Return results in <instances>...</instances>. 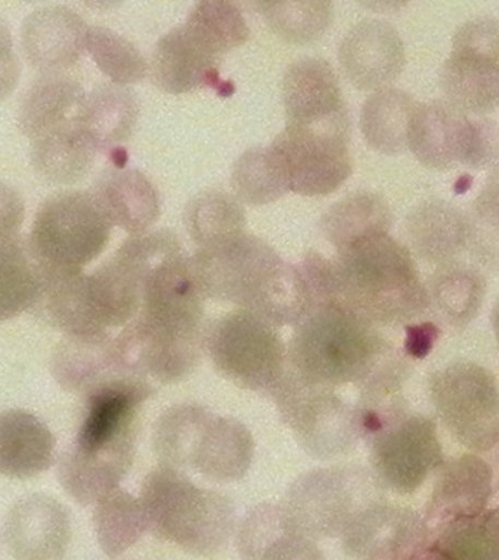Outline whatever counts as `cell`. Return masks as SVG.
I'll return each instance as SVG.
<instances>
[{
	"instance_id": "1",
	"label": "cell",
	"mask_w": 499,
	"mask_h": 560,
	"mask_svg": "<svg viewBox=\"0 0 499 560\" xmlns=\"http://www.w3.org/2000/svg\"><path fill=\"white\" fill-rule=\"evenodd\" d=\"M147 378L115 374L87 392L74 445L58 465V480L81 505L119 489L135 456L138 417L154 395Z\"/></svg>"
},
{
	"instance_id": "2",
	"label": "cell",
	"mask_w": 499,
	"mask_h": 560,
	"mask_svg": "<svg viewBox=\"0 0 499 560\" xmlns=\"http://www.w3.org/2000/svg\"><path fill=\"white\" fill-rule=\"evenodd\" d=\"M191 265L205 300L238 305L271 326L295 327L312 307L299 266L247 232L198 248Z\"/></svg>"
},
{
	"instance_id": "3",
	"label": "cell",
	"mask_w": 499,
	"mask_h": 560,
	"mask_svg": "<svg viewBox=\"0 0 499 560\" xmlns=\"http://www.w3.org/2000/svg\"><path fill=\"white\" fill-rule=\"evenodd\" d=\"M335 303L378 326H403L429 312L415 258L390 234L365 236L331 258Z\"/></svg>"
},
{
	"instance_id": "4",
	"label": "cell",
	"mask_w": 499,
	"mask_h": 560,
	"mask_svg": "<svg viewBox=\"0 0 499 560\" xmlns=\"http://www.w3.org/2000/svg\"><path fill=\"white\" fill-rule=\"evenodd\" d=\"M394 349L371 323L340 303L312 305L295 326L287 368L316 385H363Z\"/></svg>"
},
{
	"instance_id": "5",
	"label": "cell",
	"mask_w": 499,
	"mask_h": 560,
	"mask_svg": "<svg viewBox=\"0 0 499 560\" xmlns=\"http://www.w3.org/2000/svg\"><path fill=\"white\" fill-rule=\"evenodd\" d=\"M138 499L150 532L188 553L211 558L225 549L234 534L236 511L230 499L198 487L178 469H154Z\"/></svg>"
},
{
	"instance_id": "6",
	"label": "cell",
	"mask_w": 499,
	"mask_h": 560,
	"mask_svg": "<svg viewBox=\"0 0 499 560\" xmlns=\"http://www.w3.org/2000/svg\"><path fill=\"white\" fill-rule=\"evenodd\" d=\"M111 228L92 191H64L43 202L27 241L43 265L83 270L105 252Z\"/></svg>"
},
{
	"instance_id": "7",
	"label": "cell",
	"mask_w": 499,
	"mask_h": 560,
	"mask_svg": "<svg viewBox=\"0 0 499 560\" xmlns=\"http://www.w3.org/2000/svg\"><path fill=\"white\" fill-rule=\"evenodd\" d=\"M382 490L365 468H324L299 477L282 506L299 532L317 541L342 536L359 512L382 501Z\"/></svg>"
},
{
	"instance_id": "8",
	"label": "cell",
	"mask_w": 499,
	"mask_h": 560,
	"mask_svg": "<svg viewBox=\"0 0 499 560\" xmlns=\"http://www.w3.org/2000/svg\"><path fill=\"white\" fill-rule=\"evenodd\" d=\"M270 394L284 424L313 458H337L358 445L355 407L331 387L305 381L286 368Z\"/></svg>"
},
{
	"instance_id": "9",
	"label": "cell",
	"mask_w": 499,
	"mask_h": 560,
	"mask_svg": "<svg viewBox=\"0 0 499 560\" xmlns=\"http://www.w3.org/2000/svg\"><path fill=\"white\" fill-rule=\"evenodd\" d=\"M205 349L217 372L242 389L271 392L287 368L277 327L236 310L206 329Z\"/></svg>"
},
{
	"instance_id": "10",
	"label": "cell",
	"mask_w": 499,
	"mask_h": 560,
	"mask_svg": "<svg viewBox=\"0 0 499 560\" xmlns=\"http://www.w3.org/2000/svg\"><path fill=\"white\" fill-rule=\"evenodd\" d=\"M408 150L429 170L458 165L486 167L498 158L497 124L463 114L447 102L417 103L408 129Z\"/></svg>"
},
{
	"instance_id": "11",
	"label": "cell",
	"mask_w": 499,
	"mask_h": 560,
	"mask_svg": "<svg viewBox=\"0 0 499 560\" xmlns=\"http://www.w3.org/2000/svg\"><path fill=\"white\" fill-rule=\"evenodd\" d=\"M429 392L438 417L455 441L475 452L498 445V386L492 372L459 361L432 374Z\"/></svg>"
},
{
	"instance_id": "12",
	"label": "cell",
	"mask_w": 499,
	"mask_h": 560,
	"mask_svg": "<svg viewBox=\"0 0 499 560\" xmlns=\"http://www.w3.org/2000/svg\"><path fill=\"white\" fill-rule=\"evenodd\" d=\"M368 443L373 476L394 493H415L444 464L436 421L419 413H402Z\"/></svg>"
},
{
	"instance_id": "13",
	"label": "cell",
	"mask_w": 499,
	"mask_h": 560,
	"mask_svg": "<svg viewBox=\"0 0 499 560\" xmlns=\"http://www.w3.org/2000/svg\"><path fill=\"white\" fill-rule=\"evenodd\" d=\"M286 128L348 141L351 119L333 67L320 58L296 60L283 80Z\"/></svg>"
},
{
	"instance_id": "14",
	"label": "cell",
	"mask_w": 499,
	"mask_h": 560,
	"mask_svg": "<svg viewBox=\"0 0 499 560\" xmlns=\"http://www.w3.org/2000/svg\"><path fill=\"white\" fill-rule=\"evenodd\" d=\"M270 148L283 163L290 192L329 196L351 178L348 141L284 128Z\"/></svg>"
},
{
	"instance_id": "15",
	"label": "cell",
	"mask_w": 499,
	"mask_h": 560,
	"mask_svg": "<svg viewBox=\"0 0 499 560\" xmlns=\"http://www.w3.org/2000/svg\"><path fill=\"white\" fill-rule=\"evenodd\" d=\"M342 545L355 560H404L431 538L428 525L411 508L372 503L344 529Z\"/></svg>"
},
{
	"instance_id": "16",
	"label": "cell",
	"mask_w": 499,
	"mask_h": 560,
	"mask_svg": "<svg viewBox=\"0 0 499 560\" xmlns=\"http://www.w3.org/2000/svg\"><path fill=\"white\" fill-rule=\"evenodd\" d=\"M344 74L356 89H389L403 72L406 49L397 30L381 20H365L344 36L338 50Z\"/></svg>"
},
{
	"instance_id": "17",
	"label": "cell",
	"mask_w": 499,
	"mask_h": 560,
	"mask_svg": "<svg viewBox=\"0 0 499 560\" xmlns=\"http://www.w3.org/2000/svg\"><path fill=\"white\" fill-rule=\"evenodd\" d=\"M71 536L67 508L46 494L21 499L8 514L7 545L16 560H59Z\"/></svg>"
},
{
	"instance_id": "18",
	"label": "cell",
	"mask_w": 499,
	"mask_h": 560,
	"mask_svg": "<svg viewBox=\"0 0 499 560\" xmlns=\"http://www.w3.org/2000/svg\"><path fill=\"white\" fill-rule=\"evenodd\" d=\"M88 25L68 7H47L32 12L21 30L28 62L45 74H62L85 51Z\"/></svg>"
},
{
	"instance_id": "19",
	"label": "cell",
	"mask_w": 499,
	"mask_h": 560,
	"mask_svg": "<svg viewBox=\"0 0 499 560\" xmlns=\"http://www.w3.org/2000/svg\"><path fill=\"white\" fill-rule=\"evenodd\" d=\"M221 58L187 27L178 25L157 42L148 65L153 83L169 94L221 89Z\"/></svg>"
},
{
	"instance_id": "20",
	"label": "cell",
	"mask_w": 499,
	"mask_h": 560,
	"mask_svg": "<svg viewBox=\"0 0 499 560\" xmlns=\"http://www.w3.org/2000/svg\"><path fill=\"white\" fill-rule=\"evenodd\" d=\"M425 523L429 533L450 521L485 511L494 493V472L480 456L466 454L442 464Z\"/></svg>"
},
{
	"instance_id": "21",
	"label": "cell",
	"mask_w": 499,
	"mask_h": 560,
	"mask_svg": "<svg viewBox=\"0 0 499 560\" xmlns=\"http://www.w3.org/2000/svg\"><path fill=\"white\" fill-rule=\"evenodd\" d=\"M404 238L412 256L437 267L462 261L471 245V223L458 206L442 200L417 206L404 223Z\"/></svg>"
},
{
	"instance_id": "22",
	"label": "cell",
	"mask_w": 499,
	"mask_h": 560,
	"mask_svg": "<svg viewBox=\"0 0 499 560\" xmlns=\"http://www.w3.org/2000/svg\"><path fill=\"white\" fill-rule=\"evenodd\" d=\"M236 542L245 560H325L317 541L299 532L282 505L271 503L249 512Z\"/></svg>"
},
{
	"instance_id": "23",
	"label": "cell",
	"mask_w": 499,
	"mask_h": 560,
	"mask_svg": "<svg viewBox=\"0 0 499 560\" xmlns=\"http://www.w3.org/2000/svg\"><path fill=\"white\" fill-rule=\"evenodd\" d=\"M499 55L453 46L440 71L447 103L468 116L489 115L498 106Z\"/></svg>"
},
{
	"instance_id": "24",
	"label": "cell",
	"mask_w": 499,
	"mask_h": 560,
	"mask_svg": "<svg viewBox=\"0 0 499 560\" xmlns=\"http://www.w3.org/2000/svg\"><path fill=\"white\" fill-rule=\"evenodd\" d=\"M256 442L236 418L211 416L193 447L189 469L211 481H238L251 468Z\"/></svg>"
},
{
	"instance_id": "25",
	"label": "cell",
	"mask_w": 499,
	"mask_h": 560,
	"mask_svg": "<svg viewBox=\"0 0 499 560\" xmlns=\"http://www.w3.org/2000/svg\"><path fill=\"white\" fill-rule=\"evenodd\" d=\"M93 196L100 202L111 225L128 234L148 232L161 218V196L142 172L115 167L98 176Z\"/></svg>"
},
{
	"instance_id": "26",
	"label": "cell",
	"mask_w": 499,
	"mask_h": 560,
	"mask_svg": "<svg viewBox=\"0 0 499 560\" xmlns=\"http://www.w3.org/2000/svg\"><path fill=\"white\" fill-rule=\"evenodd\" d=\"M55 459L56 439L40 418L23 409L0 412V476H40Z\"/></svg>"
},
{
	"instance_id": "27",
	"label": "cell",
	"mask_w": 499,
	"mask_h": 560,
	"mask_svg": "<svg viewBox=\"0 0 499 560\" xmlns=\"http://www.w3.org/2000/svg\"><path fill=\"white\" fill-rule=\"evenodd\" d=\"M87 93L79 81L63 74H46L32 85L21 103L20 131L36 140L58 129L79 125Z\"/></svg>"
},
{
	"instance_id": "28",
	"label": "cell",
	"mask_w": 499,
	"mask_h": 560,
	"mask_svg": "<svg viewBox=\"0 0 499 560\" xmlns=\"http://www.w3.org/2000/svg\"><path fill=\"white\" fill-rule=\"evenodd\" d=\"M50 369L59 386L83 394L115 374H122L110 334L64 335L51 355Z\"/></svg>"
},
{
	"instance_id": "29",
	"label": "cell",
	"mask_w": 499,
	"mask_h": 560,
	"mask_svg": "<svg viewBox=\"0 0 499 560\" xmlns=\"http://www.w3.org/2000/svg\"><path fill=\"white\" fill-rule=\"evenodd\" d=\"M138 118L140 103L131 89L103 84L85 97L79 124L97 150H106L128 141Z\"/></svg>"
},
{
	"instance_id": "30",
	"label": "cell",
	"mask_w": 499,
	"mask_h": 560,
	"mask_svg": "<svg viewBox=\"0 0 499 560\" xmlns=\"http://www.w3.org/2000/svg\"><path fill=\"white\" fill-rule=\"evenodd\" d=\"M98 150L79 125L32 141V165L47 183L72 185L92 172Z\"/></svg>"
},
{
	"instance_id": "31",
	"label": "cell",
	"mask_w": 499,
	"mask_h": 560,
	"mask_svg": "<svg viewBox=\"0 0 499 560\" xmlns=\"http://www.w3.org/2000/svg\"><path fill=\"white\" fill-rule=\"evenodd\" d=\"M429 310L454 327H466L479 314L486 294V279L475 266L463 261L437 267L429 279Z\"/></svg>"
},
{
	"instance_id": "32",
	"label": "cell",
	"mask_w": 499,
	"mask_h": 560,
	"mask_svg": "<svg viewBox=\"0 0 499 560\" xmlns=\"http://www.w3.org/2000/svg\"><path fill=\"white\" fill-rule=\"evenodd\" d=\"M417 102L395 89L373 92L365 102L360 128L369 148L387 156L408 150V129Z\"/></svg>"
},
{
	"instance_id": "33",
	"label": "cell",
	"mask_w": 499,
	"mask_h": 560,
	"mask_svg": "<svg viewBox=\"0 0 499 560\" xmlns=\"http://www.w3.org/2000/svg\"><path fill=\"white\" fill-rule=\"evenodd\" d=\"M393 213L380 194L358 191L335 201L321 221L322 235L340 249L365 236L389 234Z\"/></svg>"
},
{
	"instance_id": "34",
	"label": "cell",
	"mask_w": 499,
	"mask_h": 560,
	"mask_svg": "<svg viewBox=\"0 0 499 560\" xmlns=\"http://www.w3.org/2000/svg\"><path fill=\"white\" fill-rule=\"evenodd\" d=\"M40 285V262L28 241H0V323L32 310Z\"/></svg>"
},
{
	"instance_id": "35",
	"label": "cell",
	"mask_w": 499,
	"mask_h": 560,
	"mask_svg": "<svg viewBox=\"0 0 499 560\" xmlns=\"http://www.w3.org/2000/svg\"><path fill=\"white\" fill-rule=\"evenodd\" d=\"M213 412L198 404L174 405L158 417L153 430V450L161 467L189 469L193 447Z\"/></svg>"
},
{
	"instance_id": "36",
	"label": "cell",
	"mask_w": 499,
	"mask_h": 560,
	"mask_svg": "<svg viewBox=\"0 0 499 560\" xmlns=\"http://www.w3.org/2000/svg\"><path fill=\"white\" fill-rule=\"evenodd\" d=\"M185 225L198 247L243 234L247 213L238 198L225 191H205L193 197L185 210Z\"/></svg>"
},
{
	"instance_id": "37",
	"label": "cell",
	"mask_w": 499,
	"mask_h": 560,
	"mask_svg": "<svg viewBox=\"0 0 499 560\" xmlns=\"http://www.w3.org/2000/svg\"><path fill=\"white\" fill-rule=\"evenodd\" d=\"M94 532L98 545L111 559L119 558L147 532V520L140 499L116 489L97 502Z\"/></svg>"
},
{
	"instance_id": "38",
	"label": "cell",
	"mask_w": 499,
	"mask_h": 560,
	"mask_svg": "<svg viewBox=\"0 0 499 560\" xmlns=\"http://www.w3.org/2000/svg\"><path fill=\"white\" fill-rule=\"evenodd\" d=\"M436 533L429 545L450 560H498V512L495 510L450 521Z\"/></svg>"
},
{
	"instance_id": "39",
	"label": "cell",
	"mask_w": 499,
	"mask_h": 560,
	"mask_svg": "<svg viewBox=\"0 0 499 560\" xmlns=\"http://www.w3.org/2000/svg\"><path fill=\"white\" fill-rule=\"evenodd\" d=\"M236 198L249 206H265L289 191L286 171L271 148L251 149L236 161L231 172Z\"/></svg>"
},
{
	"instance_id": "40",
	"label": "cell",
	"mask_w": 499,
	"mask_h": 560,
	"mask_svg": "<svg viewBox=\"0 0 499 560\" xmlns=\"http://www.w3.org/2000/svg\"><path fill=\"white\" fill-rule=\"evenodd\" d=\"M256 7L266 25L284 42L308 45L324 36L333 23V3L316 2H257Z\"/></svg>"
},
{
	"instance_id": "41",
	"label": "cell",
	"mask_w": 499,
	"mask_h": 560,
	"mask_svg": "<svg viewBox=\"0 0 499 560\" xmlns=\"http://www.w3.org/2000/svg\"><path fill=\"white\" fill-rule=\"evenodd\" d=\"M185 25L221 59L251 36L242 11L225 0L195 3Z\"/></svg>"
},
{
	"instance_id": "42",
	"label": "cell",
	"mask_w": 499,
	"mask_h": 560,
	"mask_svg": "<svg viewBox=\"0 0 499 560\" xmlns=\"http://www.w3.org/2000/svg\"><path fill=\"white\" fill-rule=\"evenodd\" d=\"M85 50L116 85L128 88L147 77L148 63L140 49L114 30L100 25L88 27Z\"/></svg>"
},
{
	"instance_id": "43",
	"label": "cell",
	"mask_w": 499,
	"mask_h": 560,
	"mask_svg": "<svg viewBox=\"0 0 499 560\" xmlns=\"http://www.w3.org/2000/svg\"><path fill=\"white\" fill-rule=\"evenodd\" d=\"M21 63L14 50L10 25L0 14V101L10 97L19 88Z\"/></svg>"
},
{
	"instance_id": "44",
	"label": "cell",
	"mask_w": 499,
	"mask_h": 560,
	"mask_svg": "<svg viewBox=\"0 0 499 560\" xmlns=\"http://www.w3.org/2000/svg\"><path fill=\"white\" fill-rule=\"evenodd\" d=\"M24 219L23 197L10 185L0 183V241L19 236Z\"/></svg>"
},
{
	"instance_id": "45",
	"label": "cell",
	"mask_w": 499,
	"mask_h": 560,
	"mask_svg": "<svg viewBox=\"0 0 499 560\" xmlns=\"http://www.w3.org/2000/svg\"><path fill=\"white\" fill-rule=\"evenodd\" d=\"M406 331L404 348H406L408 355L417 360L425 359L432 351L433 343L440 336V329L432 323L408 326Z\"/></svg>"
},
{
	"instance_id": "46",
	"label": "cell",
	"mask_w": 499,
	"mask_h": 560,
	"mask_svg": "<svg viewBox=\"0 0 499 560\" xmlns=\"http://www.w3.org/2000/svg\"><path fill=\"white\" fill-rule=\"evenodd\" d=\"M404 560H450L449 558H445L444 555L441 553V551H438L436 547H432L431 545H426L425 547H421L420 550L415 551L412 556H408L407 559Z\"/></svg>"
}]
</instances>
